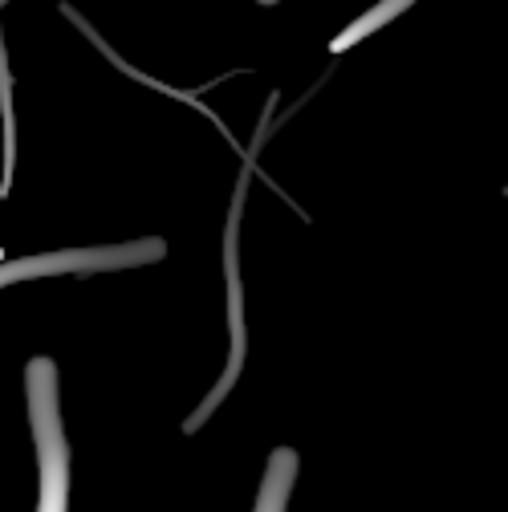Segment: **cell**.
Here are the masks:
<instances>
[{"instance_id": "cell-1", "label": "cell", "mask_w": 508, "mask_h": 512, "mask_svg": "<svg viewBox=\"0 0 508 512\" xmlns=\"http://www.w3.org/2000/svg\"><path fill=\"white\" fill-rule=\"evenodd\" d=\"M399 5H407V0H391V5H387V9H374V13H370V21H366V25H358V29H350L346 37H338V41H334V49H346V45H350L354 37H362V33H366V29H374L378 21H387V17H391V13L399 9Z\"/></svg>"}]
</instances>
